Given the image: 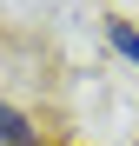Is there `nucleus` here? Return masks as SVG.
<instances>
[{
  "instance_id": "nucleus-1",
  "label": "nucleus",
  "mask_w": 139,
  "mask_h": 146,
  "mask_svg": "<svg viewBox=\"0 0 139 146\" xmlns=\"http://www.w3.org/2000/svg\"><path fill=\"white\" fill-rule=\"evenodd\" d=\"M0 146H53V139H46V126H40L20 100L0 93Z\"/></svg>"
},
{
  "instance_id": "nucleus-2",
  "label": "nucleus",
  "mask_w": 139,
  "mask_h": 146,
  "mask_svg": "<svg viewBox=\"0 0 139 146\" xmlns=\"http://www.w3.org/2000/svg\"><path fill=\"white\" fill-rule=\"evenodd\" d=\"M106 46L119 53L132 73H139V20H126V13H106Z\"/></svg>"
}]
</instances>
